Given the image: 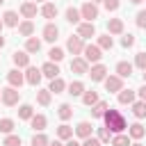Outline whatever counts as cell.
<instances>
[{
  "label": "cell",
  "mask_w": 146,
  "mask_h": 146,
  "mask_svg": "<svg viewBox=\"0 0 146 146\" xmlns=\"http://www.w3.org/2000/svg\"><path fill=\"white\" fill-rule=\"evenodd\" d=\"M39 68H41V75L48 78V80H52V78L59 75V64H55V62H50V59H48L46 64H41Z\"/></svg>",
  "instance_id": "2e32d148"
},
{
  "label": "cell",
  "mask_w": 146,
  "mask_h": 146,
  "mask_svg": "<svg viewBox=\"0 0 146 146\" xmlns=\"http://www.w3.org/2000/svg\"><path fill=\"white\" fill-rule=\"evenodd\" d=\"M5 48V36H2V32H0V50Z\"/></svg>",
  "instance_id": "816d5d0a"
},
{
  "label": "cell",
  "mask_w": 146,
  "mask_h": 146,
  "mask_svg": "<svg viewBox=\"0 0 146 146\" xmlns=\"http://www.w3.org/2000/svg\"><path fill=\"white\" fill-rule=\"evenodd\" d=\"M82 57L89 62V64H98L103 59V50L96 46V43H84V50H82Z\"/></svg>",
  "instance_id": "7a4b0ae2"
},
{
  "label": "cell",
  "mask_w": 146,
  "mask_h": 146,
  "mask_svg": "<svg viewBox=\"0 0 146 146\" xmlns=\"http://www.w3.org/2000/svg\"><path fill=\"white\" fill-rule=\"evenodd\" d=\"M21 146H23V144H21Z\"/></svg>",
  "instance_id": "be15d7a7"
},
{
  "label": "cell",
  "mask_w": 146,
  "mask_h": 146,
  "mask_svg": "<svg viewBox=\"0 0 146 146\" xmlns=\"http://www.w3.org/2000/svg\"><path fill=\"white\" fill-rule=\"evenodd\" d=\"M55 135H57V139H62V141H66V139H71L73 137V128L66 123V121H62L59 125H57V130H55Z\"/></svg>",
  "instance_id": "d4e9b609"
},
{
  "label": "cell",
  "mask_w": 146,
  "mask_h": 146,
  "mask_svg": "<svg viewBox=\"0 0 146 146\" xmlns=\"http://www.w3.org/2000/svg\"><path fill=\"white\" fill-rule=\"evenodd\" d=\"M34 2H41V5H43V2H48V0H34Z\"/></svg>",
  "instance_id": "9f6ffc18"
},
{
  "label": "cell",
  "mask_w": 146,
  "mask_h": 146,
  "mask_svg": "<svg viewBox=\"0 0 146 146\" xmlns=\"http://www.w3.org/2000/svg\"><path fill=\"white\" fill-rule=\"evenodd\" d=\"M130 137L125 135V132H119V135H112V139H110V146H130Z\"/></svg>",
  "instance_id": "8d00e7d4"
},
{
  "label": "cell",
  "mask_w": 146,
  "mask_h": 146,
  "mask_svg": "<svg viewBox=\"0 0 146 146\" xmlns=\"http://www.w3.org/2000/svg\"><path fill=\"white\" fill-rule=\"evenodd\" d=\"M135 23H137V27L146 30V9H139V11H137V16H135Z\"/></svg>",
  "instance_id": "bcb514c9"
},
{
  "label": "cell",
  "mask_w": 146,
  "mask_h": 146,
  "mask_svg": "<svg viewBox=\"0 0 146 146\" xmlns=\"http://www.w3.org/2000/svg\"><path fill=\"white\" fill-rule=\"evenodd\" d=\"M91 132H94V125H91V121H80V123L73 128V137H78V139H87Z\"/></svg>",
  "instance_id": "5bb4252c"
},
{
  "label": "cell",
  "mask_w": 146,
  "mask_h": 146,
  "mask_svg": "<svg viewBox=\"0 0 146 146\" xmlns=\"http://www.w3.org/2000/svg\"><path fill=\"white\" fill-rule=\"evenodd\" d=\"M48 146H64V141H62V139H50Z\"/></svg>",
  "instance_id": "f907efd6"
},
{
  "label": "cell",
  "mask_w": 146,
  "mask_h": 146,
  "mask_svg": "<svg viewBox=\"0 0 146 146\" xmlns=\"http://www.w3.org/2000/svg\"><path fill=\"white\" fill-rule=\"evenodd\" d=\"M144 84H146V71H144Z\"/></svg>",
  "instance_id": "680465c9"
},
{
  "label": "cell",
  "mask_w": 146,
  "mask_h": 146,
  "mask_svg": "<svg viewBox=\"0 0 146 146\" xmlns=\"http://www.w3.org/2000/svg\"><path fill=\"white\" fill-rule=\"evenodd\" d=\"M132 68H135V66H132L130 62L121 59V62H116V68H114V73H116L119 78H123V80H125V78H130V75H132Z\"/></svg>",
  "instance_id": "44dd1931"
},
{
  "label": "cell",
  "mask_w": 146,
  "mask_h": 146,
  "mask_svg": "<svg viewBox=\"0 0 146 146\" xmlns=\"http://www.w3.org/2000/svg\"><path fill=\"white\" fill-rule=\"evenodd\" d=\"M41 36H43V41L55 43V41H57V36H59V27H57L52 21H48V23L43 25V30H41Z\"/></svg>",
  "instance_id": "30bf717a"
},
{
  "label": "cell",
  "mask_w": 146,
  "mask_h": 146,
  "mask_svg": "<svg viewBox=\"0 0 146 146\" xmlns=\"http://www.w3.org/2000/svg\"><path fill=\"white\" fill-rule=\"evenodd\" d=\"M103 84H105V91H110V94H119V91L123 89V78H119L116 73H107V78L103 80Z\"/></svg>",
  "instance_id": "3957f363"
},
{
  "label": "cell",
  "mask_w": 146,
  "mask_h": 146,
  "mask_svg": "<svg viewBox=\"0 0 146 146\" xmlns=\"http://www.w3.org/2000/svg\"><path fill=\"white\" fill-rule=\"evenodd\" d=\"M78 36H82L84 41L91 39V36H96V25L89 23V21H80L78 23Z\"/></svg>",
  "instance_id": "4fadbf2b"
},
{
  "label": "cell",
  "mask_w": 146,
  "mask_h": 146,
  "mask_svg": "<svg viewBox=\"0 0 146 146\" xmlns=\"http://www.w3.org/2000/svg\"><path fill=\"white\" fill-rule=\"evenodd\" d=\"M123 32H125V25H123L121 18H110V21H107V34L119 36V34H123Z\"/></svg>",
  "instance_id": "d6986e66"
},
{
  "label": "cell",
  "mask_w": 146,
  "mask_h": 146,
  "mask_svg": "<svg viewBox=\"0 0 146 146\" xmlns=\"http://www.w3.org/2000/svg\"><path fill=\"white\" fill-rule=\"evenodd\" d=\"M57 116H59V121L73 119V105H71V103H62V105L57 107Z\"/></svg>",
  "instance_id": "f546056e"
},
{
  "label": "cell",
  "mask_w": 146,
  "mask_h": 146,
  "mask_svg": "<svg viewBox=\"0 0 146 146\" xmlns=\"http://www.w3.org/2000/svg\"><path fill=\"white\" fill-rule=\"evenodd\" d=\"M68 66H71V73H75V75H87V71H89V62L82 55H75Z\"/></svg>",
  "instance_id": "ba28073f"
},
{
  "label": "cell",
  "mask_w": 146,
  "mask_h": 146,
  "mask_svg": "<svg viewBox=\"0 0 146 146\" xmlns=\"http://www.w3.org/2000/svg\"><path fill=\"white\" fill-rule=\"evenodd\" d=\"M2 27H5V25H2V18H0V32H2Z\"/></svg>",
  "instance_id": "6f0895ef"
},
{
  "label": "cell",
  "mask_w": 146,
  "mask_h": 146,
  "mask_svg": "<svg viewBox=\"0 0 146 146\" xmlns=\"http://www.w3.org/2000/svg\"><path fill=\"white\" fill-rule=\"evenodd\" d=\"M23 75H25V82L32 84V87H39V84H41V78H43V75H41V68H39V66H32V64L25 68Z\"/></svg>",
  "instance_id": "9c48e42d"
},
{
  "label": "cell",
  "mask_w": 146,
  "mask_h": 146,
  "mask_svg": "<svg viewBox=\"0 0 146 146\" xmlns=\"http://www.w3.org/2000/svg\"><path fill=\"white\" fill-rule=\"evenodd\" d=\"M116 100H119V105H132L137 100V91L135 89H121L116 94Z\"/></svg>",
  "instance_id": "e0dca14e"
},
{
  "label": "cell",
  "mask_w": 146,
  "mask_h": 146,
  "mask_svg": "<svg viewBox=\"0 0 146 146\" xmlns=\"http://www.w3.org/2000/svg\"><path fill=\"white\" fill-rule=\"evenodd\" d=\"M132 66H137L139 71H146V50H141V52L135 55V64Z\"/></svg>",
  "instance_id": "7bdbcfd3"
},
{
  "label": "cell",
  "mask_w": 146,
  "mask_h": 146,
  "mask_svg": "<svg viewBox=\"0 0 146 146\" xmlns=\"http://www.w3.org/2000/svg\"><path fill=\"white\" fill-rule=\"evenodd\" d=\"M144 2H146V0H144Z\"/></svg>",
  "instance_id": "6125c7cd"
},
{
  "label": "cell",
  "mask_w": 146,
  "mask_h": 146,
  "mask_svg": "<svg viewBox=\"0 0 146 146\" xmlns=\"http://www.w3.org/2000/svg\"><path fill=\"white\" fill-rule=\"evenodd\" d=\"M50 100H52L50 89H36V103H39L41 107H48V105H50Z\"/></svg>",
  "instance_id": "d6a6232c"
},
{
  "label": "cell",
  "mask_w": 146,
  "mask_h": 146,
  "mask_svg": "<svg viewBox=\"0 0 146 146\" xmlns=\"http://www.w3.org/2000/svg\"><path fill=\"white\" fill-rule=\"evenodd\" d=\"M14 128H16V121H14V119H9V116L0 119V132H2V135H11Z\"/></svg>",
  "instance_id": "74e56055"
},
{
  "label": "cell",
  "mask_w": 146,
  "mask_h": 146,
  "mask_svg": "<svg viewBox=\"0 0 146 146\" xmlns=\"http://www.w3.org/2000/svg\"><path fill=\"white\" fill-rule=\"evenodd\" d=\"M82 146H103V144H100V139H98V137L89 135L87 139H82Z\"/></svg>",
  "instance_id": "7dc6e473"
},
{
  "label": "cell",
  "mask_w": 146,
  "mask_h": 146,
  "mask_svg": "<svg viewBox=\"0 0 146 146\" xmlns=\"http://www.w3.org/2000/svg\"><path fill=\"white\" fill-rule=\"evenodd\" d=\"M46 125H48L46 114H32V119H30V128H32L34 132H43Z\"/></svg>",
  "instance_id": "ffe728a7"
},
{
  "label": "cell",
  "mask_w": 146,
  "mask_h": 146,
  "mask_svg": "<svg viewBox=\"0 0 146 146\" xmlns=\"http://www.w3.org/2000/svg\"><path fill=\"white\" fill-rule=\"evenodd\" d=\"M146 135V128L139 123V121H135V123H130L128 125V137L132 139V141H141V137Z\"/></svg>",
  "instance_id": "ac0fdd59"
},
{
  "label": "cell",
  "mask_w": 146,
  "mask_h": 146,
  "mask_svg": "<svg viewBox=\"0 0 146 146\" xmlns=\"http://www.w3.org/2000/svg\"><path fill=\"white\" fill-rule=\"evenodd\" d=\"M23 50H27L30 55H36V52L41 50V39H36L34 34H32V36H27V39H25V48H23Z\"/></svg>",
  "instance_id": "484cf974"
},
{
  "label": "cell",
  "mask_w": 146,
  "mask_h": 146,
  "mask_svg": "<svg viewBox=\"0 0 146 146\" xmlns=\"http://www.w3.org/2000/svg\"><path fill=\"white\" fill-rule=\"evenodd\" d=\"M103 125L110 128L112 135H119V132H125V130H128V121H125V116H123L119 110H112V107L105 110V114H103Z\"/></svg>",
  "instance_id": "6da1fadb"
},
{
  "label": "cell",
  "mask_w": 146,
  "mask_h": 146,
  "mask_svg": "<svg viewBox=\"0 0 146 146\" xmlns=\"http://www.w3.org/2000/svg\"><path fill=\"white\" fill-rule=\"evenodd\" d=\"M80 16L84 18V21H89V23H94L98 16H100V9H98V5H94V2H84L82 7H80Z\"/></svg>",
  "instance_id": "5b68a950"
},
{
  "label": "cell",
  "mask_w": 146,
  "mask_h": 146,
  "mask_svg": "<svg viewBox=\"0 0 146 146\" xmlns=\"http://www.w3.org/2000/svg\"><path fill=\"white\" fill-rule=\"evenodd\" d=\"M66 94H71V96H82V94H84V82H80V80L68 82V84H66Z\"/></svg>",
  "instance_id": "1f68e13d"
},
{
  "label": "cell",
  "mask_w": 146,
  "mask_h": 146,
  "mask_svg": "<svg viewBox=\"0 0 146 146\" xmlns=\"http://www.w3.org/2000/svg\"><path fill=\"white\" fill-rule=\"evenodd\" d=\"M39 14H41L46 21H52V18H57V5H55V2H43L41 9H39Z\"/></svg>",
  "instance_id": "7402d4cb"
},
{
  "label": "cell",
  "mask_w": 146,
  "mask_h": 146,
  "mask_svg": "<svg viewBox=\"0 0 146 146\" xmlns=\"http://www.w3.org/2000/svg\"><path fill=\"white\" fill-rule=\"evenodd\" d=\"M80 98H82V103H84L87 107H91L94 103L100 100V98H98V91H94V89H84V94H82Z\"/></svg>",
  "instance_id": "e575fe53"
},
{
  "label": "cell",
  "mask_w": 146,
  "mask_h": 146,
  "mask_svg": "<svg viewBox=\"0 0 146 146\" xmlns=\"http://www.w3.org/2000/svg\"><path fill=\"white\" fill-rule=\"evenodd\" d=\"M135 91H137V98L146 103V84H141V87H139V89H135Z\"/></svg>",
  "instance_id": "c3c4849f"
},
{
  "label": "cell",
  "mask_w": 146,
  "mask_h": 146,
  "mask_svg": "<svg viewBox=\"0 0 146 146\" xmlns=\"http://www.w3.org/2000/svg\"><path fill=\"white\" fill-rule=\"evenodd\" d=\"M0 5H5V0H0Z\"/></svg>",
  "instance_id": "94428289"
},
{
  "label": "cell",
  "mask_w": 146,
  "mask_h": 146,
  "mask_svg": "<svg viewBox=\"0 0 146 146\" xmlns=\"http://www.w3.org/2000/svg\"><path fill=\"white\" fill-rule=\"evenodd\" d=\"M89 2H94V5H98V2H103V0H89Z\"/></svg>",
  "instance_id": "11a10c76"
},
{
  "label": "cell",
  "mask_w": 146,
  "mask_h": 146,
  "mask_svg": "<svg viewBox=\"0 0 146 146\" xmlns=\"http://www.w3.org/2000/svg\"><path fill=\"white\" fill-rule=\"evenodd\" d=\"M130 110H132V116H135L137 121H139V119H146V103H144V100L137 98V100L130 105Z\"/></svg>",
  "instance_id": "4316f807"
},
{
  "label": "cell",
  "mask_w": 146,
  "mask_h": 146,
  "mask_svg": "<svg viewBox=\"0 0 146 146\" xmlns=\"http://www.w3.org/2000/svg\"><path fill=\"white\" fill-rule=\"evenodd\" d=\"M66 50L75 57V55H82V50H84V39L82 36H78V34H71L68 39H66Z\"/></svg>",
  "instance_id": "8992f818"
},
{
  "label": "cell",
  "mask_w": 146,
  "mask_h": 146,
  "mask_svg": "<svg viewBox=\"0 0 146 146\" xmlns=\"http://www.w3.org/2000/svg\"><path fill=\"white\" fill-rule=\"evenodd\" d=\"M48 59H50V62H55V64H59V62L64 59V48H59V46H52V48L48 50Z\"/></svg>",
  "instance_id": "f35d334b"
},
{
  "label": "cell",
  "mask_w": 146,
  "mask_h": 146,
  "mask_svg": "<svg viewBox=\"0 0 146 146\" xmlns=\"http://www.w3.org/2000/svg\"><path fill=\"white\" fill-rule=\"evenodd\" d=\"M107 107H110L107 100H98V103H94V105H91V116H94V119H103V114H105Z\"/></svg>",
  "instance_id": "836d02e7"
},
{
  "label": "cell",
  "mask_w": 146,
  "mask_h": 146,
  "mask_svg": "<svg viewBox=\"0 0 146 146\" xmlns=\"http://www.w3.org/2000/svg\"><path fill=\"white\" fill-rule=\"evenodd\" d=\"M103 7L107 9V14H110V11H119L121 0H103Z\"/></svg>",
  "instance_id": "f6af8a7d"
},
{
  "label": "cell",
  "mask_w": 146,
  "mask_h": 146,
  "mask_svg": "<svg viewBox=\"0 0 146 146\" xmlns=\"http://www.w3.org/2000/svg\"><path fill=\"white\" fill-rule=\"evenodd\" d=\"M96 39H98L96 46H98L100 50H112V48H114V39H112V34H107V32H105V34H96Z\"/></svg>",
  "instance_id": "cb8c5ba5"
},
{
  "label": "cell",
  "mask_w": 146,
  "mask_h": 146,
  "mask_svg": "<svg viewBox=\"0 0 146 146\" xmlns=\"http://www.w3.org/2000/svg\"><path fill=\"white\" fill-rule=\"evenodd\" d=\"M130 146H144L141 141H130Z\"/></svg>",
  "instance_id": "f5cc1de1"
},
{
  "label": "cell",
  "mask_w": 146,
  "mask_h": 146,
  "mask_svg": "<svg viewBox=\"0 0 146 146\" xmlns=\"http://www.w3.org/2000/svg\"><path fill=\"white\" fill-rule=\"evenodd\" d=\"M18 11H21L23 18H30V21H32V18H36V11H39V9H36V2L25 0V2H21V9H18Z\"/></svg>",
  "instance_id": "9a60e30c"
},
{
  "label": "cell",
  "mask_w": 146,
  "mask_h": 146,
  "mask_svg": "<svg viewBox=\"0 0 146 146\" xmlns=\"http://www.w3.org/2000/svg\"><path fill=\"white\" fill-rule=\"evenodd\" d=\"M64 146H82V141H80V139H75V137H71V139H66V141H64Z\"/></svg>",
  "instance_id": "681fc988"
},
{
  "label": "cell",
  "mask_w": 146,
  "mask_h": 146,
  "mask_svg": "<svg viewBox=\"0 0 146 146\" xmlns=\"http://www.w3.org/2000/svg\"><path fill=\"white\" fill-rule=\"evenodd\" d=\"M135 41H137V39H135V34H130V32H128V34H125V32L121 34V46H123V48H132V46H135Z\"/></svg>",
  "instance_id": "ee69618b"
},
{
  "label": "cell",
  "mask_w": 146,
  "mask_h": 146,
  "mask_svg": "<svg viewBox=\"0 0 146 146\" xmlns=\"http://www.w3.org/2000/svg\"><path fill=\"white\" fill-rule=\"evenodd\" d=\"M48 89H50V94H64V91H66V82L57 75V78H52V80H50Z\"/></svg>",
  "instance_id": "4dcf8cb0"
},
{
  "label": "cell",
  "mask_w": 146,
  "mask_h": 146,
  "mask_svg": "<svg viewBox=\"0 0 146 146\" xmlns=\"http://www.w3.org/2000/svg\"><path fill=\"white\" fill-rule=\"evenodd\" d=\"M96 137L100 139V144H110V139H112V132H110V128H98V132H96Z\"/></svg>",
  "instance_id": "60d3db41"
},
{
  "label": "cell",
  "mask_w": 146,
  "mask_h": 146,
  "mask_svg": "<svg viewBox=\"0 0 146 146\" xmlns=\"http://www.w3.org/2000/svg\"><path fill=\"white\" fill-rule=\"evenodd\" d=\"M18 100H21V89H16V87H5L2 89V103L7 107H16Z\"/></svg>",
  "instance_id": "277c9868"
},
{
  "label": "cell",
  "mask_w": 146,
  "mask_h": 146,
  "mask_svg": "<svg viewBox=\"0 0 146 146\" xmlns=\"http://www.w3.org/2000/svg\"><path fill=\"white\" fill-rule=\"evenodd\" d=\"M7 82H9V87H16V89H21L23 84H25V75H23V71L21 68H11V71H7Z\"/></svg>",
  "instance_id": "7c38bea8"
},
{
  "label": "cell",
  "mask_w": 146,
  "mask_h": 146,
  "mask_svg": "<svg viewBox=\"0 0 146 146\" xmlns=\"http://www.w3.org/2000/svg\"><path fill=\"white\" fill-rule=\"evenodd\" d=\"M11 62H14V66L16 68H27L30 66V52L27 50H14L11 52Z\"/></svg>",
  "instance_id": "8fae6325"
},
{
  "label": "cell",
  "mask_w": 146,
  "mask_h": 146,
  "mask_svg": "<svg viewBox=\"0 0 146 146\" xmlns=\"http://www.w3.org/2000/svg\"><path fill=\"white\" fill-rule=\"evenodd\" d=\"M18 34H21V36H25V39H27V36H32V34H34V23H32L30 18L21 21V23H18Z\"/></svg>",
  "instance_id": "f1b7e54d"
},
{
  "label": "cell",
  "mask_w": 146,
  "mask_h": 146,
  "mask_svg": "<svg viewBox=\"0 0 146 146\" xmlns=\"http://www.w3.org/2000/svg\"><path fill=\"white\" fill-rule=\"evenodd\" d=\"M107 73H110V71H107V66H105V64H100V62H98V64H91V66H89V71H87V75L91 78V82H103V80L107 78Z\"/></svg>",
  "instance_id": "52a82bcc"
},
{
  "label": "cell",
  "mask_w": 146,
  "mask_h": 146,
  "mask_svg": "<svg viewBox=\"0 0 146 146\" xmlns=\"http://www.w3.org/2000/svg\"><path fill=\"white\" fill-rule=\"evenodd\" d=\"M18 11H14V9H7L5 14H2V25L5 27H18Z\"/></svg>",
  "instance_id": "603a6c76"
},
{
  "label": "cell",
  "mask_w": 146,
  "mask_h": 146,
  "mask_svg": "<svg viewBox=\"0 0 146 146\" xmlns=\"http://www.w3.org/2000/svg\"><path fill=\"white\" fill-rule=\"evenodd\" d=\"M32 114H34V107H32L30 103L18 105V119H21V121H30V119H32Z\"/></svg>",
  "instance_id": "d590c367"
},
{
  "label": "cell",
  "mask_w": 146,
  "mask_h": 146,
  "mask_svg": "<svg viewBox=\"0 0 146 146\" xmlns=\"http://www.w3.org/2000/svg\"><path fill=\"white\" fill-rule=\"evenodd\" d=\"M0 103H2V89H0Z\"/></svg>",
  "instance_id": "91938a15"
},
{
  "label": "cell",
  "mask_w": 146,
  "mask_h": 146,
  "mask_svg": "<svg viewBox=\"0 0 146 146\" xmlns=\"http://www.w3.org/2000/svg\"><path fill=\"white\" fill-rule=\"evenodd\" d=\"M23 141H21V137L18 135H5V139H2V146H21Z\"/></svg>",
  "instance_id": "b9f144b4"
},
{
  "label": "cell",
  "mask_w": 146,
  "mask_h": 146,
  "mask_svg": "<svg viewBox=\"0 0 146 146\" xmlns=\"http://www.w3.org/2000/svg\"><path fill=\"white\" fill-rule=\"evenodd\" d=\"M64 18H66V23H71V25H78V23L82 21V16H80V9H75V7H66V11H64Z\"/></svg>",
  "instance_id": "83f0119b"
},
{
  "label": "cell",
  "mask_w": 146,
  "mask_h": 146,
  "mask_svg": "<svg viewBox=\"0 0 146 146\" xmlns=\"http://www.w3.org/2000/svg\"><path fill=\"white\" fill-rule=\"evenodd\" d=\"M48 144H50V139L43 132H34L32 139H30V146H48Z\"/></svg>",
  "instance_id": "ab89813d"
},
{
  "label": "cell",
  "mask_w": 146,
  "mask_h": 146,
  "mask_svg": "<svg viewBox=\"0 0 146 146\" xmlns=\"http://www.w3.org/2000/svg\"><path fill=\"white\" fill-rule=\"evenodd\" d=\"M130 2H132V5H141L144 0H130Z\"/></svg>",
  "instance_id": "db71d44e"
}]
</instances>
